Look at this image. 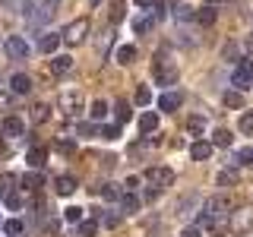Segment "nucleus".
<instances>
[{"label":"nucleus","instance_id":"1","mask_svg":"<svg viewBox=\"0 0 253 237\" xmlns=\"http://www.w3.org/2000/svg\"><path fill=\"white\" fill-rule=\"evenodd\" d=\"M231 85H234V92L253 89V60H241V67L231 73Z\"/></svg>","mask_w":253,"mask_h":237},{"label":"nucleus","instance_id":"2","mask_svg":"<svg viewBox=\"0 0 253 237\" xmlns=\"http://www.w3.org/2000/svg\"><path fill=\"white\" fill-rule=\"evenodd\" d=\"M152 76H155L158 85H174V82H177V67H171L165 57H158L152 63Z\"/></svg>","mask_w":253,"mask_h":237},{"label":"nucleus","instance_id":"3","mask_svg":"<svg viewBox=\"0 0 253 237\" xmlns=\"http://www.w3.org/2000/svg\"><path fill=\"white\" fill-rule=\"evenodd\" d=\"M85 32H89V19H76V22H70V26L63 29L60 41H67V44H79V41L85 38Z\"/></svg>","mask_w":253,"mask_h":237},{"label":"nucleus","instance_id":"4","mask_svg":"<svg viewBox=\"0 0 253 237\" xmlns=\"http://www.w3.org/2000/svg\"><path fill=\"white\" fill-rule=\"evenodd\" d=\"M57 108L67 117H76L79 111H83V95H79V92H63L60 98H57Z\"/></svg>","mask_w":253,"mask_h":237},{"label":"nucleus","instance_id":"5","mask_svg":"<svg viewBox=\"0 0 253 237\" xmlns=\"http://www.w3.org/2000/svg\"><path fill=\"white\" fill-rule=\"evenodd\" d=\"M146 180H149L152 187L165 190V187L174 184V171H171V168H149V171H146Z\"/></svg>","mask_w":253,"mask_h":237},{"label":"nucleus","instance_id":"6","mask_svg":"<svg viewBox=\"0 0 253 237\" xmlns=\"http://www.w3.org/2000/svg\"><path fill=\"white\" fill-rule=\"evenodd\" d=\"M0 133L10 136V139H19V136H26V123H22L16 114H10V117H3V123H0Z\"/></svg>","mask_w":253,"mask_h":237},{"label":"nucleus","instance_id":"7","mask_svg":"<svg viewBox=\"0 0 253 237\" xmlns=\"http://www.w3.org/2000/svg\"><path fill=\"white\" fill-rule=\"evenodd\" d=\"M6 54H10L13 60L29 57V44H26V38H22V35H10V38H6Z\"/></svg>","mask_w":253,"mask_h":237},{"label":"nucleus","instance_id":"8","mask_svg":"<svg viewBox=\"0 0 253 237\" xmlns=\"http://www.w3.org/2000/svg\"><path fill=\"white\" fill-rule=\"evenodd\" d=\"M250 228H253V209H241V212L231 218V231H234V234H247Z\"/></svg>","mask_w":253,"mask_h":237},{"label":"nucleus","instance_id":"9","mask_svg":"<svg viewBox=\"0 0 253 237\" xmlns=\"http://www.w3.org/2000/svg\"><path fill=\"white\" fill-rule=\"evenodd\" d=\"M206 218H209V221H215L218 215H225V212H228V199H225V196H212V199L209 202H206Z\"/></svg>","mask_w":253,"mask_h":237},{"label":"nucleus","instance_id":"10","mask_svg":"<svg viewBox=\"0 0 253 237\" xmlns=\"http://www.w3.org/2000/svg\"><path fill=\"white\" fill-rule=\"evenodd\" d=\"M60 47V35L57 32H44V35H38V51L42 54H54Z\"/></svg>","mask_w":253,"mask_h":237},{"label":"nucleus","instance_id":"11","mask_svg":"<svg viewBox=\"0 0 253 237\" xmlns=\"http://www.w3.org/2000/svg\"><path fill=\"white\" fill-rule=\"evenodd\" d=\"M10 92L13 95H29L32 92V79L26 73H13L10 76Z\"/></svg>","mask_w":253,"mask_h":237},{"label":"nucleus","instance_id":"12","mask_svg":"<svg viewBox=\"0 0 253 237\" xmlns=\"http://www.w3.org/2000/svg\"><path fill=\"white\" fill-rule=\"evenodd\" d=\"M26 161H29V168H44V161H47V149L44 146H32L29 152H26Z\"/></svg>","mask_w":253,"mask_h":237},{"label":"nucleus","instance_id":"13","mask_svg":"<svg viewBox=\"0 0 253 237\" xmlns=\"http://www.w3.org/2000/svg\"><path fill=\"white\" fill-rule=\"evenodd\" d=\"M73 70V57L70 54H57V57H51V73L54 76H63V73H70Z\"/></svg>","mask_w":253,"mask_h":237},{"label":"nucleus","instance_id":"14","mask_svg":"<svg viewBox=\"0 0 253 237\" xmlns=\"http://www.w3.org/2000/svg\"><path fill=\"white\" fill-rule=\"evenodd\" d=\"M209 155H212V142H203V139H196L193 146H190V158H193V161H206Z\"/></svg>","mask_w":253,"mask_h":237},{"label":"nucleus","instance_id":"15","mask_svg":"<svg viewBox=\"0 0 253 237\" xmlns=\"http://www.w3.org/2000/svg\"><path fill=\"white\" fill-rule=\"evenodd\" d=\"M54 190H57L60 196H70V193H76V177H70V174H60V177L54 180Z\"/></svg>","mask_w":253,"mask_h":237},{"label":"nucleus","instance_id":"16","mask_svg":"<svg viewBox=\"0 0 253 237\" xmlns=\"http://www.w3.org/2000/svg\"><path fill=\"white\" fill-rule=\"evenodd\" d=\"M139 130L146 133V136H149V133H155V130H158V114H155V111H146V114L139 117Z\"/></svg>","mask_w":253,"mask_h":237},{"label":"nucleus","instance_id":"17","mask_svg":"<svg viewBox=\"0 0 253 237\" xmlns=\"http://www.w3.org/2000/svg\"><path fill=\"white\" fill-rule=\"evenodd\" d=\"M114 57H117V63L130 67V63L136 60V47H133V44H121V47H117V54H114Z\"/></svg>","mask_w":253,"mask_h":237},{"label":"nucleus","instance_id":"18","mask_svg":"<svg viewBox=\"0 0 253 237\" xmlns=\"http://www.w3.org/2000/svg\"><path fill=\"white\" fill-rule=\"evenodd\" d=\"M193 19L200 22V26H212V22H215V6H203V10H193Z\"/></svg>","mask_w":253,"mask_h":237},{"label":"nucleus","instance_id":"19","mask_svg":"<svg viewBox=\"0 0 253 237\" xmlns=\"http://www.w3.org/2000/svg\"><path fill=\"white\" fill-rule=\"evenodd\" d=\"M171 16H174V22H190V19H193V6L174 3V6H171Z\"/></svg>","mask_w":253,"mask_h":237},{"label":"nucleus","instance_id":"20","mask_svg":"<svg viewBox=\"0 0 253 237\" xmlns=\"http://www.w3.org/2000/svg\"><path fill=\"white\" fill-rule=\"evenodd\" d=\"M158 108L162 111H177L180 108V95L177 92H165L162 98H158Z\"/></svg>","mask_w":253,"mask_h":237},{"label":"nucleus","instance_id":"21","mask_svg":"<svg viewBox=\"0 0 253 237\" xmlns=\"http://www.w3.org/2000/svg\"><path fill=\"white\" fill-rule=\"evenodd\" d=\"M187 130L193 133V136H203V133H206V117H203V114L187 117Z\"/></svg>","mask_w":253,"mask_h":237},{"label":"nucleus","instance_id":"22","mask_svg":"<svg viewBox=\"0 0 253 237\" xmlns=\"http://www.w3.org/2000/svg\"><path fill=\"white\" fill-rule=\"evenodd\" d=\"M0 228H3V234H6V237H22V231H26V225H22L19 218H10V221H3Z\"/></svg>","mask_w":253,"mask_h":237},{"label":"nucleus","instance_id":"23","mask_svg":"<svg viewBox=\"0 0 253 237\" xmlns=\"http://www.w3.org/2000/svg\"><path fill=\"white\" fill-rule=\"evenodd\" d=\"M231 142H234V136H231V130H225V126L212 133V146H221V149H228Z\"/></svg>","mask_w":253,"mask_h":237},{"label":"nucleus","instance_id":"24","mask_svg":"<svg viewBox=\"0 0 253 237\" xmlns=\"http://www.w3.org/2000/svg\"><path fill=\"white\" fill-rule=\"evenodd\" d=\"M121 209H124V212H136V209H139V196L130 193V190H126V193H121Z\"/></svg>","mask_w":253,"mask_h":237},{"label":"nucleus","instance_id":"25","mask_svg":"<svg viewBox=\"0 0 253 237\" xmlns=\"http://www.w3.org/2000/svg\"><path fill=\"white\" fill-rule=\"evenodd\" d=\"M89 114H92V120H105V117H108V101L95 98V101H92V108H89Z\"/></svg>","mask_w":253,"mask_h":237},{"label":"nucleus","instance_id":"26","mask_svg":"<svg viewBox=\"0 0 253 237\" xmlns=\"http://www.w3.org/2000/svg\"><path fill=\"white\" fill-rule=\"evenodd\" d=\"M114 117H117V126H121V123H126V120L133 117L130 105H126V101H117V105H114Z\"/></svg>","mask_w":253,"mask_h":237},{"label":"nucleus","instance_id":"27","mask_svg":"<svg viewBox=\"0 0 253 237\" xmlns=\"http://www.w3.org/2000/svg\"><path fill=\"white\" fill-rule=\"evenodd\" d=\"M42 184H44V174H38V171H29L26 177H22V187L26 190H38Z\"/></svg>","mask_w":253,"mask_h":237},{"label":"nucleus","instance_id":"28","mask_svg":"<svg viewBox=\"0 0 253 237\" xmlns=\"http://www.w3.org/2000/svg\"><path fill=\"white\" fill-rule=\"evenodd\" d=\"M152 26H155V16H139V19L133 22V32H136V35H146Z\"/></svg>","mask_w":253,"mask_h":237},{"label":"nucleus","instance_id":"29","mask_svg":"<svg viewBox=\"0 0 253 237\" xmlns=\"http://www.w3.org/2000/svg\"><path fill=\"white\" fill-rule=\"evenodd\" d=\"M98 136L101 139H117V136H121V126H117V123H105V126H98Z\"/></svg>","mask_w":253,"mask_h":237},{"label":"nucleus","instance_id":"30","mask_svg":"<svg viewBox=\"0 0 253 237\" xmlns=\"http://www.w3.org/2000/svg\"><path fill=\"white\" fill-rule=\"evenodd\" d=\"M98 234V221H79V237H95Z\"/></svg>","mask_w":253,"mask_h":237},{"label":"nucleus","instance_id":"31","mask_svg":"<svg viewBox=\"0 0 253 237\" xmlns=\"http://www.w3.org/2000/svg\"><path fill=\"white\" fill-rule=\"evenodd\" d=\"M234 161H237V164H253V146H244V149H237Z\"/></svg>","mask_w":253,"mask_h":237},{"label":"nucleus","instance_id":"32","mask_svg":"<svg viewBox=\"0 0 253 237\" xmlns=\"http://www.w3.org/2000/svg\"><path fill=\"white\" fill-rule=\"evenodd\" d=\"M237 126H241V133H244V136H253V111L241 114V123H237Z\"/></svg>","mask_w":253,"mask_h":237},{"label":"nucleus","instance_id":"33","mask_svg":"<svg viewBox=\"0 0 253 237\" xmlns=\"http://www.w3.org/2000/svg\"><path fill=\"white\" fill-rule=\"evenodd\" d=\"M98 193L105 196V199H111V202H114V199H121V187H117V184H105V187L98 190Z\"/></svg>","mask_w":253,"mask_h":237},{"label":"nucleus","instance_id":"34","mask_svg":"<svg viewBox=\"0 0 253 237\" xmlns=\"http://www.w3.org/2000/svg\"><path fill=\"white\" fill-rule=\"evenodd\" d=\"M16 184V174H0V196H6Z\"/></svg>","mask_w":253,"mask_h":237},{"label":"nucleus","instance_id":"35","mask_svg":"<svg viewBox=\"0 0 253 237\" xmlns=\"http://www.w3.org/2000/svg\"><path fill=\"white\" fill-rule=\"evenodd\" d=\"M63 218H67L70 225H79V221H83V209H79V205H70V209L63 212Z\"/></svg>","mask_w":253,"mask_h":237},{"label":"nucleus","instance_id":"36","mask_svg":"<svg viewBox=\"0 0 253 237\" xmlns=\"http://www.w3.org/2000/svg\"><path fill=\"white\" fill-rule=\"evenodd\" d=\"M101 225H105V228H117V225H121V212H114V209L105 212V215H101Z\"/></svg>","mask_w":253,"mask_h":237},{"label":"nucleus","instance_id":"37","mask_svg":"<svg viewBox=\"0 0 253 237\" xmlns=\"http://www.w3.org/2000/svg\"><path fill=\"white\" fill-rule=\"evenodd\" d=\"M54 149H57L60 155H73L76 152V142L73 139H57V146H54Z\"/></svg>","mask_w":253,"mask_h":237},{"label":"nucleus","instance_id":"38","mask_svg":"<svg viewBox=\"0 0 253 237\" xmlns=\"http://www.w3.org/2000/svg\"><path fill=\"white\" fill-rule=\"evenodd\" d=\"M225 105H228V108H241V105H244V95H241V92H234V89H231V92H225Z\"/></svg>","mask_w":253,"mask_h":237},{"label":"nucleus","instance_id":"39","mask_svg":"<svg viewBox=\"0 0 253 237\" xmlns=\"http://www.w3.org/2000/svg\"><path fill=\"white\" fill-rule=\"evenodd\" d=\"M237 184V171H218V187H231Z\"/></svg>","mask_w":253,"mask_h":237},{"label":"nucleus","instance_id":"40","mask_svg":"<svg viewBox=\"0 0 253 237\" xmlns=\"http://www.w3.org/2000/svg\"><path fill=\"white\" fill-rule=\"evenodd\" d=\"M47 111H51L47 105H35V108H32V120H35V123H44L47 120Z\"/></svg>","mask_w":253,"mask_h":237},{"label":"nucleus","instance_id":"41","mask_svg":"<svg viewBox=\"0 0 253 237\" xmlns=\"http://www.w3.org/2000/svg\"><path fill=\"white\" fill-rule=\"evenodd\" d=\"M3 199H6V205H10L13 212H16V209H22V202H26V199H22V193H13V190L3 196Z\"/></svg>","mask_w":253,"mask_h":237},{"label":"nucleus","instance_id":"42","mask_svg":"<svg viewBox=\"0 0 253 237\" xmlns=\"http://www.w3.org/2000/svg\"><path fill=\"white\" fill-rule=\"evenodd\" d=\"M149 101H152V92H149L146 85H139L136 89V105H149Z\"/></svg>","mask_w":253,"mask_h":237},{"label":"nucleus","instance_id":"43","mask_svg":"<svg viewBox=\"0 0 253 237\" xmlns=\"http://www.w3.org/2000/svg\"><path fill=\"white\" fill-rule=\"evenodd\" d=\"M121 19H124V3L117 0V3L111 6V22H121Z\"/></svg>","mask_w":253,"mask_h":237},{"label":"nucleus","instance_id":"44","mask_svg":"<svg viewBox=\"0 0 253 237\" xmlns=\"http://www.w3.org/2000/svg\"><path fill=\"white\" fill-rule=\"evenodd\" d=\"M79 133H83V136H95L98 126H95V123H79Z\"/></svg>","mask_w":253,"mask_h":237},{"label":"nucleus","instance_id":"45","mask_svg":"<svg viewBox=\"0 0 253 237\" xmlns=\"http://www.w3.org/2000/svg\"><path fill=\"white\" fill-rule=\"evenodd\" d=\"M133 3L142 6V10H152V6H155V0H133Z\"/></svg>","mask_w":253,"mask_h":237},{"label":"nucleus","instance_id":"46","mask_svg":"<svg viewBox=\"0 0 253 237\" xmlns=\"http://www.w3.org/2000/svg\"><path fill=\"white\" fill-rule=\"evenodd\" d=\"M180 237H203V231H200V228H187V231L180 234Z\"/></svg>","mask_w":253,"mask_h":237},{"label":"nucleus","instance_id":"47","mask_svg":"<svg viewBox=\"0 0 253 237\" xmlns=\"http://www.w3.org/2000/svg\"><path fill=\"white\" fill-rule=\"evenodd\" d=\"M209 3H218V0H209Z\"/></svg>","mask_w":253,"mask_h":237},{"label":"nucleus","instance_id":"48","mask_svg":"<svg viewBox=\"0 0 253 237\" xmlns=\"http://www.w3.org/2000/svg\"><path fill=\"white\" fill-rule=\"evenodd\" d=\"M92 3H98V0H92Z\"/></svg>","mask_w":253,"mask_h":237},{"label":"nucleus","instance_id":"49","mask_svg":"<svg viewBox=\"0 0 253 237\" xmlns=\"http://www.w3.org/2000/svg\"><path fill=\"white\" fill-rule=\"evenodd\" d=\"M0 225H3V221H0Z\"/></svg>","mask_w":253,"mask_h":237}]
</instances>
